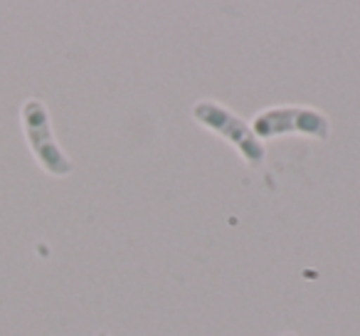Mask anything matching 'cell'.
Segmentation results:
<instances>
[{"label":"cell","instance_id":"277c9868","mask_svg":"<svg viewBox=\"0 0 360 336\" xmlns=\"http://www.w3.org/2000/svg\"><path fill=\"white\" fill-rule=\"evenodd\" d=\"M281 336H299V334H296V331H284Z\"/></svg>","mask_w":360,"mask_h":336},{"label":"cell","instance_id":"6da1fadb","mask_svg":"<svg viewBox=\"0 0 360 336\" xmlns=\"http://www.w3.org/2000/svg\"><path fill=\"white\" fill-rule=\"evenodd\" d=\"M20 126L32 158L37 161V166L47 176L67 178L75 173V161L67 156V151L57 141L55 129H52L50 109H47V104L40 97H27L22 101Z\"/></svg>","mask_w":360,"mask_h":336},{"label":"cell","instance_id":"5b68a950","mask_svg":"<svg viewBox=\"0 0 360 336\" xmlns=\"http://www.w3.org/2000/svg\"><path fill=\"white\" fill-rule=\"evenodd\" d=\"M94 336H109V334H106V331H96Z\"/></svg>","mask_w":360,"mask_h":336},{"label":"cell","instance_id":"7a4b0ae2","mask_svg":"<svg viewBox=\"0 0 360 336\" xmlns=\"http://www.w3.org/2000/svg\"><path fill=\"white\" fill-rule=\"evenodd\" d=\"M191 116L202 129H207L210 134L227 141L250 168H259L264 163V144L257 139L250 121L237 116L230 106L220 104L215 99H200L193 104Z\"/></svg>","mask_w":360,"mask_h":336},{"label":"cell","instance_id":"3957f363","mask_svg":"<svg viewBox=\"0 0 360 336\" xmlns=\"http://www.w3.org/2000/svg\"><path fill=\"white\" fill-rule=\"evenodd\" d=\"M250 126L259 141L279 139V136H306L316 141L330 139V119L321 109L306 104L266 106L257 111Z\"/></svg>","mask_w":360,"mask_h":336}]
</instances>
